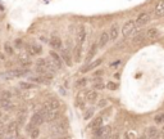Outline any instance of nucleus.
I'll return each mask as SVG.
<instances>
[{"mask_svg": "<svg viewBox=\"0 0 164 139\" xmlns=\"http://www.w3.org/2000/svg\"><path fill=\"white\" fill-rule=\"evenodd\" d=\"M41 111H42V113H44V120L46 122H54L60 117L59 109H56V111H44V109L41 108Z\"/></svg>", "mask_w": 164, "mask_h": 139, "instance_id": "obj_6", "label": "nucleus"}, {"mask_svg": "<svg viewBox=\"0 0 164 139\" xmlns=\"http://www.w3.org/2000/svg\"><path fill=\"white\" fill-rule=\"evenodd\" d=\"M0 98H5V99H10L12 98V94H10V92H2L0 93Z\"/></svg>", "mask_w": 164, "mask_h": 139, "instance_id": "obj_32", "label": "nucleus"}, {"mask_svg": "<svg viewBox=\"0 0 164 139\" xmlns=\"http://www.w3.org/2000/svg\"><path fill=\"white\" fill-rule=\"evenodd\" d=\"M103 63V58H99V59H96V61H94L92 63H89L86 67H83L82 70H81V72H89V71H91L92 68H96V67H99V66H100Z\"/></svg>", "mask_w": 164, "mask_h": 139, "instance_id": "obj_13", "label": "nucleus"}, {"mask_svg": "<svg viewBox=\"0 0 164 139\" xmlns=\"http://www.w3.org/2000/svg\"><path fill=\"white\" fill-rule=\"evenodd\" d=\"M85 39H86V30H85V26L83 25H78L77 26V32H76L77 45H82Z\"/></svg>", "mask_w": 164, "mask_h": 139, "instance_id": "obj_9", "label": "nucleus"}, {"mask_svg": "<svg viewBox=\"0 0 164 139\" xmlns=\"http://www.w3.org/2000/svg\"><path fill=\"white\" fill-rule=\"evenodd\" d=\"M155 16L156 17H164V0L159 2L155 6Z\"/></svg>", "mask_w": 164, "mask_h": 139, "instance_id": "obj_19", "label": "nucleus"}, {"mask_svg": "<svg viewBox=\"0 0 164 139\" xmlns=\"http://www.w3.org/2000/svg\"><path fill=\"white\" fill-rule=\"evenodd\" d=\"M50 54V61L53 62V64L55 66V68L56 70H60V68H63V61H62V57L56 53V52H50L49 53Z\"/></svg>", "mask_w": 164, "mask_h": 139, "instance_id": "obj_10", "label": "nucleus"}, {"mask_svg": "<svg viewBox=\"0 0 164 139\" xmlns=\"http://www.w3.org/2000/svg\"><path fill=\"white\" fill-rule=\"evenodd\" d=\"M2 117H3V115H2V112H0V121H2Z\"/></svg>", "mask_w": 164, "mask_h": 139, "instance_id": "obj_47", "label": "nucleus"}, {"mask_svg": "<svg viewBox=\"0 0 164 139\" xmlns=\"http://www.w3.org/2000/svg\"><path fill=\"white\" fill-rule=\"evenodd\" d=\"M106 103H108V100H106V99H103V100L99 102V107H105Z\"/></svg>", "mask_w": 164, "mask_h": 139, "instance_id": "obj_38", "label": "nucleus"}, {"mask_svg": "<svg viewBox=\"0 0 164 139\" xmlns=\"http://www.w3.org/2000/svg\"><path fill=\"white\" fill-rule=\"evenodd\" d=\"M163 131H164V126H163Z\"/></svg>", "mask_w": 164, "mask_h": 139, "instance_id": "obj_48", "label": "nucleus"}, {"mask_svg": "<svg viewBox=\"0 0 164 139\" xmlns=\"http://www.w3.org/2000/svg\"><path fill=\"white\" fill-rule=\"evenodd\" d=\"M27 72H28V68H17V70L8 71L6 74H4V77L5 79H16V77L27 75Z\"/></svg>", "mask_w": 164, "mask_h": 139, "instance_id": "obj_4", "label": "nucleus"}, {"mask_svg": "<svg viewBox=\"0 0 164 139\" xmlns=\"http://www.w3.org/2000/svg\"><path fill=\"white\" fill-rule=\"evenodd\" d=\"M108 41H109V36H108V32H103L101 35H100V38H99V41L96 43L97 44V47L99 48H104L106 44H108Z\"/></svg>", "mask_w": 164, "mask_h": 139, "instance_id": "obj_18", "label": "nucleus"}, {"mask_svg": "<svg viewBox=\"0 0 164 139\" xmlns=\"http://www.w3.org/2000/svg\"><path fill=\"white\" fill-rule=\"evenodd\" d=\"M4 50H5V53L9 54V55H12L14 53V50H13V48H12V45H10L9 43H5L4 44Z\"/></svg>", "mask_w": 164, "mask_h": 139, "instance_id": "obj_28", "label": "nucleus"}, {"mask_svg": "<svg viewBox=\"0 0 164 139\" xmlns=\"http://www.w3.org/2000/svg\"><path fill=\"white\" fill-rule=\"evenodd\" d=\"M26 50H27L28 55H37V54H41L42 47L40 45V44L31 43V44H27V45H26Z\"/></svg>", "mask_w": 164, "mask_h": 139, "instance_id": "obj_7", "label": "nucleus"}, {"mask_svg": "<svg viewBox=\"0 0 164 139\" xmlns=\"http://www.w3.org/2000/svg\"><path fill=\"white\" fill-rule=\"evenodd\" d=\"M19 86L22 88V89H35V88H36V85H33L31 83H21Z\"/></svg>", "mask_w": 164, "mask_h": 139, "instance_id": "obj_29", "label": "nucleus"}, {"mask_svg": "<svg viewBox=\"0 0 164 139\" xmlns=\"http://www.w3.org/2000/svg\"><path fill=\"white\" fill-rule=\"evenodd\" d=\"M77 86H85L86 85V79H82V80H78V81L76 83Z\"/></svg>", "mask_w": 164, "mask_h": 139, "instance_id": "obj_36", "label": "nucleus"}, {"mask_svg": "<svg viewBox=\"0 0 164 139\" xmlns=\"http://www.w3.org/2000/svg\"><path fill=\"white\" fill-rule=\"evenodd\" d=\"M101 125H103V117H101V116H96V117L90 122L89 128H90L91 130H95V129H97V128H100Z\"/></svg>", "mask_w": 164, "mask_h": 139, "instance_id": "obj_16", "label": "nucleus"}, {"mask_svg": "<svg viewBox=\"0 0 164 139\" xmlns=\"http://www.w3.org/2000/svg\"><path fill=\"white\" fill-rule=\"evenodd\" d=\"M118 34H119V30H118V25L117 23H114L112 27H110V30L108 32V36H109V40L114 41L117 38H118Z\"/></svg>", "mask_w": 164, "mask_h": 139, "instance_id": "obj_15", "label": "nucleus"}, {"mask_svg": "<svg viewBox=\"0 0 164 139\" xmlns=\"http://www.w3.org/2000/svg\"><path fill=\"white\" fill-rule=\"evenodd\" d=\"M123 139H130V137H128V135H127V134H126V135H124V138H123Z\"/></svg>", "mask_w": 164, "mask_h": 139, "instance_id": "obj_46", "label": "nucleus"}, {"mask_svg": "<svg viewBox=\"0 0 164 139\" xmlns=\"http://www.w3.org/2000/svg\"><path fill=\"white\" fill-rule=\"evenodd\" d=\"M58 139H72V138H71L69 135H64V134H63V135H60Z\"/></svg>", "mask_w": 164, "mask_h": 139, "instance_id": "obj_40", "label": "nucleus"}, {"mask_svg": "<svg viewBox=\"0 0 164 139\" xmlns=\"http://www.w3.org/2000/svg\"><path fill=\"white\" fill-rule=\"evenodd\" d=\"M19 131V124L16 121H10L8 125H5V133L8 135H12V137H16Z\"/></svg>", "mask_w": 164, "mask_h": 139, "instance_id": "obj_8", "label": "nucleus"}, {"mask_svg": "<svg viewBox=\"0 0 164 139\" xmlns=\"http://www.w3.org/2000/svg\"><path fill=\"white\" fill-rule=\"evenodd\" d=\"M154 139H164V131H162V133H156Z\"/></svg>", "mask_w": 164, "mask_h": 139, "instance_id": "obj_37", "label": "nucleus"}, {"mask_svg": "<svg viewBox=\"0 0 164 139\" xmlns=\"http://www.w3.org/2000/svg\"><path fill=\"white\" fill-rule=\"evenodd\" d=\"M49 44H50V47L54 48V49H60L62 48V39L59 38V36L53 35L50 38V40H49Z\"/></svg>", "mask_w": 164, "mask_h": 139, "instance_id": "obj_12", "label": "nucleus"}, {"mask_svg": "<svg viewBox=\"0 0 164 139\" xmlns=\"http://www.w3.org/2000/svg\"><path fill=\"white\" fill-rule=\"evenodd\" d=\"M85 99H86L89 103H94V102L97 99V93L95 90H87L85 93Z\"/></svg>", "mask_w": 164, "mask_h": 139, "instance_id": "obj_17", "label": "nucleus"}, {"mask_svg": "<svg viewBox=\"0 0 164 139\" xmlns=\"http://www.w3.org/2000/svg\"><path fill=\"white\" fill-rule=\"evenodd\" d=\"M96 49H97V44L95 43V44H92V47L90 48V50H89V54H87V61H90L92 57L95 55V53H96Z\"/></svg>", "mask_w": 164, "mask_h": 139, "instance_id": "obj_26", "label": "nucleus"}, {"mask_svg": "<svg viewBox=\"0 0 164 139\" xmlns=\"http://www.w3.org/2000/svg\"><path fill=\"white\" fill-rule=\"evenodd\" d=\"M135 27H136V26H135V21H133V19H130V21H127L126 23H123L120 32H122L123 36H128V35H130V34L133 31Z\"/></svg>", "mask_w": 164, "mask_h": 139, "instance_id": "obj_11", "label": "nucleus"}, {"mask_svg": "<svg viewBox=\"0 0 164 139\" xmlns=\"http://www.w3.org/2000/svg\"><path fill=\"white\" fill-rule=\"evenodd\" d=\"M150 19H151V14L147 13V12H144V13L139 14V17L136 18V21H135V26H137V27L145 26V25L149 23V21Z\"/></svg>", "mask_w": 164, "mask_h": 139, "instance_id": "obj_5", "label": "nucleus"}, {"mask_svg": "<svg viewBox=\"0 0 164 139\" xmlns=\"http://www.w3.org/2000/svg\"><path fill=\"white\" fill-rule=\"evenodd\" d=\"M30 134H31V138H32V139H36V138L39 137V134H40V131H39L37 128H33V129L30 130Z\"/></svg>", "mask_w": 164, "mask_h": 139, "instance_id": "obj_31", "label": "nucleus"}, {"mask_svg": "<svg viewBox=\"0 0 164 139\" xmlns=\"http://www.w3.org/2000/svg\"><path fill=\"white\" fill-rule=\"evenodd\" d=\"M117 88H118V85L116 83H109L108 84V89H110V90H116Z\"/></svg>", "mask_w": 164, "mask_h": 139, "instance_id": "obj_35", "label": "nucleus"}, {"mask_svg": "<svg viewBox=\"0 0 164 139\" xmlns=\"http://www.w3.org/2000/svg\"><path fill=\"white\" fill-rule=\"evenodd\" d=\"M16 47H17V48H21V47H22V41H21V40H17V41H16Z\"/></svg>", "mask_w": 164, "mask_h": 139, "instance_id": "obj_41", "label": "nucleus"}, {"mask_svg": "<svg viewBox=\"0 0 164 139\" xmlns=\"http://www.w3.org/2000/svg\"><path fill=\"white\" fill-rule=\"evenodd\" d=\"M92 113H94V109H92V108L87 109V111H86V113H85V119H90Z\"/></svg>", "mask_w": 164, "mask_h": 139, "instance_id": "obj_34", "label": "nucleus"}, {"mask_svg": "<svg viewBox=\"0 0 164 139\" xmlns=\"http://www.w3.org/2000/svg\"><path fill=\"white\" fill-rule=\"evenodd\" d=\"M145 38L147 39H150V40H155V39H158L159 38V31H158V28H149V30L145 32Z\"/></svg>", "mask_w": 164, "mask_h": 139, "instance_id": "obj_14", "label": "nucleus"}, {"mask_svg": "<svg viewBox=\"0 0 164 139\" xmlns=\"http://www.w3.org/2000/svg\"><path fill=\"white\" fill-rule=\"evenodd\" d=\"M45 122V120H44V113H42V111L40 109V111H37V112H35L32 116H31V125L33 126V128H37V126H40L41 124H44Z\"/></svg>", "mask_w": 164, "mask_h": 139, "instance_id": "obj_3", "label": "nucleus"}, {"mask_svg": "<svg viewBox=\"0 0 164 139\" xmlns=\"http://www.w3.org/2000/svg\"><path fill=\"white\" fill-rule=\"evenodd\" d=\"M103 74H104V71H103V70H100V71H96V72H95V74H94V76L99 77V76H101Z\"/></svg>", "mask_w": 164, "mask_h": 139, "instance_id": "obj_39", "label": "nucleus"}, {"mask_svg": "<svg viewBox=\"0 0 164 139\" xmlns=\"http://www.w3.org/2000/svg\"><path fill=\"white\" fill-rule=\"evenodd\" d=\"M95 88H96V89H103L104 85L103 84H97V85H95Z\"/></svg>", "mask_w": 164, "mask_h": 139, "instance_id": "obj_43", "label": "nucleus"}, {"mask_svg": "<svg viewBox=\"0 0 164 139\" xmlns=\"http://www.w3.org/2000/svg\"><path fill=\"white\" fill-rule=\"evenodd\" d=\"M81 50H82V45H77L74 49V61L80 62L81 61Z\"/></svg>", "mask_w": 164, "mask_h": 139, "instance_id": "obj_24", "label": "nucleus"}, {"mask_svg": "<svg viewBox=\"0 0 164 139\" xmlns=\"http://www.w3.org/2000/svg\"><path fill=\"white\" fill-rule=\"evenodd\" d=\"M137 139H146V134H142V135H140Z\"/></svg>", "mask_w": 164, "mask_h": 139, "instance_id": "obj_44", "label": "nucleus"}, {"mask_svg": "<svg viewBox=\"0 0 164 139\" xmlns=\"http://www.w3.org/2000/svg\"><path fill=\"white\" fill-rule=\"evenodd\" d=\"M110 133H112V129L110 126H103V130H101V137L100 139H108L110 137Z\"/></svg>", "mask_w": 164, "mask_h": 139, "instance_id": "obj_21", "label": "nucleus"}, {"mask_svg": "<svg viewBox=\"0 0 164 139\" xmlns=\"http://www.w3.org/2000/svg\"><path fill=\"white\" fill-rule=\"evenodd\" d=\"M113 139H119V135H118V134H116V135L113 137Z\"/></svg>", "mask_w": 164, "mask_h": 139, "instance_id": "obj_45", "label": "nucleus"}, {"mask_svg": "<svg viewBox=\"0 0 164 139\" xmlns=\"http://www.w3.org/2000/svg\"><path fill=\"white\" fill-rule=\"evenodd\" d=\"M4 134H5V125H4L3 121H0V138H2Z\"/></svg>", "mask_w": 164, "mask_h": 139, "instance_id": "obj_33", "label": "nucleus"}, {"mask_svg": "<svg viewBox=\"0 0 164 139\" xmlns=\"http://www.w3.org/2000/svg\"><path fill=\"white\" fill-rule=\"evenodd\" d=\"M144 40H145V34H139V35H136L133 38L132 43L133 44H142V43H144Z\"/></svg>", "mask_w": 164, "mask_h": 139, "instance_id": "obj_25", "label": "nucleus"}, {"mask_svg": "<svg viewBox=\"0 0 164 139\" xmlns=\"http://www.w3.org/2000/svg\"><path fill=\"white\" fill-rule=\"evenodd\" d=\"M156 133H158V130H156L155 126H150L147 129V134H146V138H151L154 139V137L156 135Z\"/></svg>", "mask_w": 164, "mask_h": 139, "instance_id": "obj_27", "label": "nucleus"}, {"mask_svg": "<svg viewBox=\"0 0 164 139\" xmlns=\"http://www.w3.org/2000/svg\"><path fill=\"white\" fill-rule=\"evenodd\" d=\"M12 102L10 99H5V98H0V108H12Z\"/></svg>", "mask_w": 164, "mask_h": 139, "instance_id": "obj_22", "label": "nucleus"}, {"mask_svg": "<svg viewBox=\"0 0 164 139\" xmlns=\"http://www.w3.org/2000/svg\"><path fill=\"white\" fill-rule=\"evenodd\" d=\"M59 108H60V103H59V100L55 98L48 99L44 103V106H42L44 111H56V109H59Z\"/></svg>", "mask_w": 164, "mask_h": 139, "instance_id": "obj_2", "label": "nucleus"}, {"mask_svg": "<svg viewBox=\"0 0 164 139\" xmlns=\"http://www.w3.org/2000/svg\"><path fill=\"white\" fill-rule=\"evenodd\" d=\"M154 120H155L156 124H163L164 122V113H158L154 117Z\"/></svg>", "mask_w": 164, "mask_h": 139, "instance_id": "obj_30", "label": "nucleus"}, {"mask_svg": "<svg viewBox=\"0 0 164 139\" xmlns=\"http://www.w3.org/2000/svg\"><path fill=\"white\" fill-rule=\"evenodd\" d=\"M50 130H51V133L54 135H59V137L63 135L68 130V120H66V119L59 120L58 119V120H56V122L50 128Z\"/></svg>", "mask_w": 164, "mask_h": 139, "instance_id": "obj_1", "label": "nucleus"}, {"mask_svg": "<svg viewBox=\"0 0 164 139\" xmlns=\"http://www.w3.org/2000/svg\"><path fill=\"white\" fill-rule=\"evenodd\" d=\"M118 64H119V62H116V63H112V64H110V67H112V68H116V67H118Z\"/></svg>", "mask_w": 164, "mask_h": 139, "instance_id": "obj_42", "label": "nucleus"}, {"mask_svg": "<svg viewBox=\"0 0 164 139\" xmlns=\"http://www.w3.org/2000/svg\"><path fill=\"white\" fill-rule=\"evenodd\" d=\"M60 57H62L63 63H66L67 66H72V58H71V54H69L68 50H63Z\"/></svg>", "mask_w": 164, "mask_h": 139, "instance_id": "obj_20", "label": "nucleus"}, {"mask_svg": "<svg viewBox=\"0 0 164 139\" xmlns=\"http://www.w3.org/2000/svg\"><path fill=\"white\" fill-rule=\"evenodd\" d=\"M26 115L27 112L25 111V109H22L19 113H18V117H17V122L19 124V125H23L25 124V120H26Z\"/></svg>", "mask_w": 164, "mask_h": 139, "instance_id": "obj_23", "label": "nucleus"}]
</instances>
